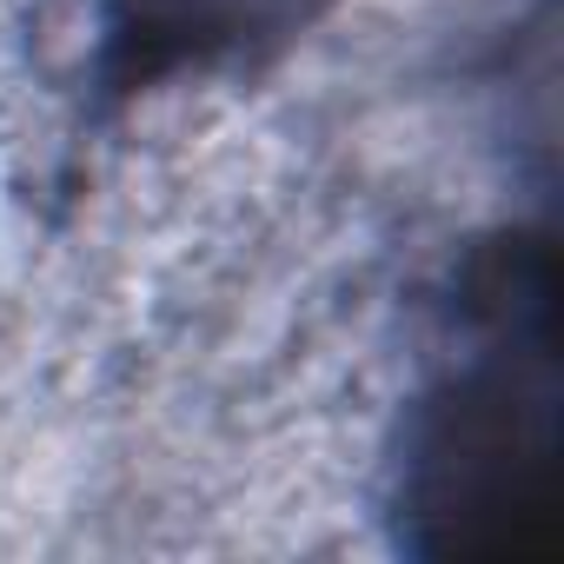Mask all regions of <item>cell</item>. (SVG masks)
Listing matches in <instances>:
<instances>
[{
    "mask_svg": "<svg viewBox=\"0 0 564 564\" xmlns=\"http://www.w3.org/2000/svg\"><path fill=\"white\" fill-rule=\"evenodd\" d=\"M557 478V359L544 286H511L478 313L458 372L425 399L405 458V505L432 551H518L544 524Z\"/></svg>",
    "mask_w": 564,
    "mask_h": 564,
    "instance_id": "cell-1",
    "label": "cell"
}]
</instances>
